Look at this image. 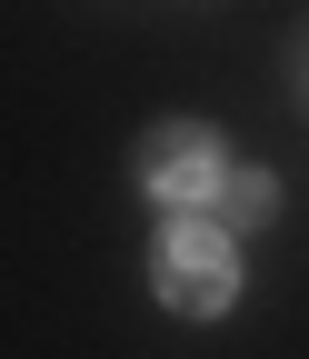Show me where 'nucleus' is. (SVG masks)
<instances>
[{
    "instance_id": "nucleus-1",
    "label": "nucleus",
    "mask_w": 309,
    "mask_h": 359,
    "mask_svg": "<svg viewBox=\"0 0 309 359\" xmlns=\"http://www.w3.org/2000/svg\"><path fill=\"white\" fill-rule=\"evenodd\" d=\"M150 280H160V299L180 309V320H210V309H230V290H240V250H230L219 219H170V240L150 250Z\"/></svg>"
},
{
    "instance_id": "nucleus-2",
    "label": "nucleus",
    "mask_w": 309,
    "mask_h": 359,
    "mask_svg": "<svg viewBox=\"0 0 309 359\" xmlns=\"http://www.w3.org/2000/svg\"><path fill=\"white\" fill-rule=\"evenodd\" d=\"M140 180H150V200L200 210L219 180H230V160H219V140H210L200 120H170V130H150V140H140Z\"/></svg>"
},
{
    "instance_id": "nucleus-3",
    "label": "nucleus",
    "mask_w": 309,
    "mask_h": 359,
    "mask_svg": "<svg viewBox=\"0 0 309 359\" xmlns=\"http://www.w3.org/2000/svg\"><path fill=\"white\" fill-rule=\"evenodd\" d=\"M219 230H259V219H270L280 210V190H270V170H230V180H219Z\"/></svg>"
}]
</instances>
